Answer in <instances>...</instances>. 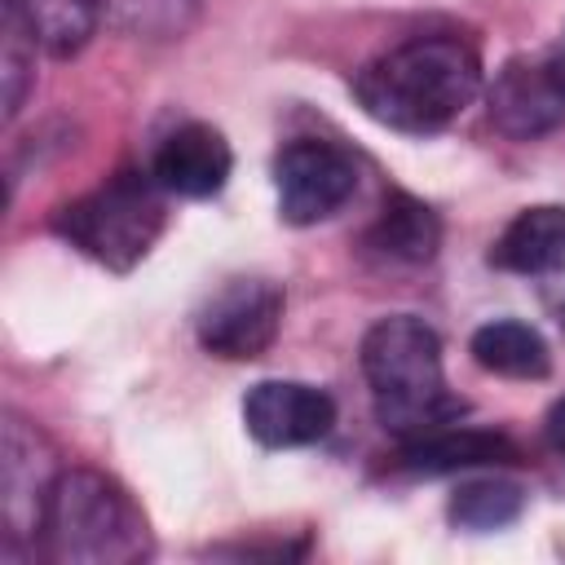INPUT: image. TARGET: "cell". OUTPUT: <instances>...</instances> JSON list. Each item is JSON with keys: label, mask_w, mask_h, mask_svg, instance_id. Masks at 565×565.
I'll return each mask as SVG.
<instances>
[{"label": "cell", "mask_w": 565, "mask_h": 565, "mask_svg": "<svg viewBox=\"0 0 565 565\" xmlns=\"http://www.w3.org/2000/svg\"><path fill=\"white\" fill-rule=\"evenodd\" d=\"M163 185L146 172H115L106 185L62 203L53 212V230L84 252L88 260L128 274L137 260H146V252L154 247V238L163 234Z\"/></svg>", "instance_id": "4"}, {"label": "cell", "mask_w": 565, "mask_h": 565, "mask_svg": "<svg viewBox=\"0 0 565 565\" xmlns=\"http://www.w3.org/2000/svg\"><path fill=\"white\" fill-rule=\"evenodd\" d=\"M35 539L53 565H132L154 552L137 499L97 468L57 472Z\"/></svg>", "instance_id": "3"}, {"label": "cell", "mask_w": 565, "mask_h": 565, "mask_svg": "<svg viewBox=\"0 0 565 565\" xmlns=\"http://www.w3.org/2000/svg\"><path fill=\"white\" fill-rule=\"evenodd\" d=\"M0 490H4V525L13 539L22 534H40V516L49 503V490L57 481V459L53 446L44 441V433L35 424H26L22 415H4V446H0Z\"/></svg>", "instance_id": "9"}, {"label": "cell", "mask_w": 565, "mask_h": 565, "mask_svg": "<svg viewBox=\"0 0 565 565\" xmlns=\"http://www.w3.org/2000/svg\"><path fill=\"white\" fill-rule=\"evenodd\" d=\"M234 172V150L225 141L221 128L203 124V119H190L181 128H172L154 159H150V177L168 190V194H181V199H212L225 190Z\"/></svg>", "instance_id": "10"}, {"label": "cell", "mask_w": 565, "mask_h": 565, "mask_svg": "<svg viewBox=\"0 0 565 565\" xmlns=\"http://www.w3.org/2000/svg\"><path fill=\"white\" fill-rule=\"evenodd\" d=\"M481 93V57L463 35H411L353 75L358 106L411 137L450 128Z\"/></svg>", "instance_id": "1"}, {"label": "cell", "mask_w": 565, "mask_h": 565, "mask_svg": "<svg viewBox=\"0 0 565 565\" xmlns=\"http://www.w3.org/2000/svg\"><path fill=\"white\" fill-rule=\"evenodd\" d=\"M547 66H552V75H556V84L565 88V40H561V44H556V49L547 53Z\"/></svg>", "instance_id": "20"}, {"label": "cell", "mask_w": 565, "mask_h": 565, "mask_svg": "<svg viewBox=\"0 0 565 565\" xmlns=\"http://www.w3.org/2000/svg\"><path fill=\"white\" fill-rule=\"evenodd\" d=\"M490 265L508 274H552L565 269V207L534 203L521 207L490 247Z\"/></svg>", "instance_id": "13"}, {"label": "cell", "mask_w": 565, "mask_h": 565, "mask_svg": "<svg viewBox=\"0 0 565 565\" xmlns=\"http://www.w3.org/2000/svg\"><path fill=\"white\" fill-rule=\"evenodd\" d=\"M243 424L269 450L313 446L331 433L335 402L327 388L305 384V380H260L243 397Z\"/></svg>", "instance_id": "7"}, {"label": "cell", "mask_w": 565, "mask_h": 565, "mask_svg": "<svg viewBox=\"0 0 565 565\" xmlns=\"http://www.w3.org/2000/svg\"><path fill=\"white\" fill-rule=\"evenodd\" d=\"M0 44H4V119H18L26 88L35 79V35L18 9V0H4V18H0Z\"/></svg>", "instance_id": "17"}, {"label": "cell", "mask_w": 565, "mask_h": 565, "mask_svg": "<svg viewBox=\"0 0 565 565\" xmlns=\"http://www.w3.org/2000/svg\"><path fill=\"white\" fill-rule=\"evenodd\" d=\"M282 309L287 296L274 278H230L203 300L194 318V335L212 358L252 362L269 353V344L278 340Z\"/></svg>", "instance_id": "5"}, {"label": "cell", "mask_w": 565, "mask_h": 565, "mask_svg": "<svg viewBox=\"0 0 565 565\" xmlns=\"http://www.w3.org/2000/svg\"><path fill=\"white\" fill-rule=\"evenodd\" d=\"M35 44H44L53 57H66L88 44L102 18V0H18Z\"/></svg>", "instance_id": "16"}, {"label": "cell", "mask_w": 565, "mask_h": 565, "mask_svg": "<svg viewBox=\"0 0 565 565\" xmlns=\"http://www.w3.org/2000/svg\"><path fill=\"white\" fill-rule=\"evenodd\" d=\"M543 441H547V450L565 463V397H556L552 406H547V419H543Z\"/></svg>", "instance_id": "19"}, {"label": "cell", "mask_w": 565, "mask_h": 565, "mask_svg": "<svg viewBox=\"0 0 565 565\" xmlns=\"http://www.w3.org/2000/svg\"><path fill=\"white\" fill-rule=\"evenodd\" d=\"M521 512H525V490L516 481H508V477H472L446 503L450 525L468 530V534L508 530L512 521H521Z\"/></svg>", "instance_id": "15"}, {"label": "cell", "mask_w": 565, "mask_h": 565, "mask_svg": "<svg viewBox=\"0 0 565 565\" xmlns=\"http://www.w3.org/2000/svg\"><path fill=\"white\" fill-rule=\"evenodd\" d=\"M362 243L380 260H393V265H428L437 256V247H441V216L424 199H415L406 190H388L384 194V207L366 225Z\"/></svg>", "instance_id": "12"}, {"label": "cell", "mask_w": 565, "mask_h": 565, "mask_svg": "<svg viewBox=\"0 0 565 565\" xmlns=\"http://www.w3.org/2000/svg\"><path fill=\"white\" fill-rule=\"evenodd\" d=\"M468 353L481 371L503 375V380H543L552 371L547 340L530 322H516V318H494L477 327L468 340Z\"/></svg>", "instance_id": "14"}, {"label": "cell", "mask_w": 565, "mask_h": 565, "mask_svg": "<svg viewBox=\"0 0 565 565\" xmlns=\"http://www.w3.org/2000/svg\"><path fill=\"white\" fill-rule=\"evenodd\" d=\"M181 4H194V0H128V9H132V18H128V22H132L137 31H146V26H150V13H163L168 35H181V31H185Z\"/></svg>", "instance_id": "18"}, {"label": "cell", "mask_w": 565, "mask_h": 565, "mask_svg": "<svg viewBox=\"0 0 565 565\" xmlns=\"http://www.w3.org/2000/svg\"><path fill=\"white\" fill-rule=\"evenodd\" d=\"M490 124L512 141H534L565 124V88L547 57H508L486 88Z\"/></svg>", "instance_id": "8"}, {"label": "cell", "mask_w": 565, "mask_h": 565, "mask_svg": "<svg viewBox=\"0 0 565 565\" xmlns=\"http://www.w3.org/2000/svg\"><path fill=\"white\" fill-rule=\"evenodd\" d=\"M274 185H278V216L287 225H318L353 199L358 163L335 141L296 137L274 159Z\"/></svg>", "instance_id": "6"}, {"label": "cell", "mask_w": 565, "mask_h": 565, "mask_svg": "<svg viewBox=\"0 0 565 565\" xmlns=\"http://www.w3.org/2000/svg\"><path fill=\"white\" fill-rule=\"evenodd\" d=\"M362 375L371 384L380 428L397 441L428 437L468 411V402L446 384L437 331L415 313H388L366 327Z\"/></svg>", "instance_id": "2"}, {"label": "cell", "mask_w": 565, "mask_h": 565, "mask_svg": "<svg viewBox=\"0 0 565 565\" xmlns=\"http://www.w3.org/2000/svg\"><path fill=\"white\" fill-rule=\"evenodd\" d=\"M402 468L411 472H424V477H441V472H463V468H486V463H516L521 459V446L508 437V433H494V428H463L459 419L428 433V437H415V441H402Z\"/></svg>", "instance_id": "11"}]
</instances>
